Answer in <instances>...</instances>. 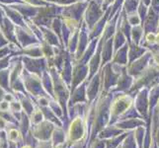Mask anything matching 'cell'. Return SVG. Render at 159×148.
<instances>
[{
	"mask_svg": "<svg viewBox=\"0 0 159 148\" xmlns=\"http://www.w3.org/2000/svg\"><path fill=\"white\" fill-rule=\"evenodd\" d=\"M110 101L104 99L94 107L91 125L89 129V141L97 137L98 133L107 127L110 122ZM89 143V142H88Z\"/></svg>",
	"mask_w": 159,
	"mask_h": 148,
	"instance_id": "obj_1",
	"label": "cell"
},
{
	"mask_svg": "<svg viewBox=\"0 0 159 148\" xmlns=\"http://www.w3.org/2000/svg\"><path fill=\"white\" fill-rule=\"evenodd\" d=\"M66 135L69 145L82 140L87 136L89 137V129L84 117L78 116L69 120L66 128Z\"/></svg>",
	"mask_w": 159,
	"mask_h": 148,
	"instance_id": "obj_2",
	"label": "cell"
},
{
	"mask_svg": "<svg viewBox=\"0 0 159 148\" xmlns=\"http://www.w3.org/2000/svg\"><path fill=\"white\" fill-rule=\"evenodd\" d=\"M133 99L129 95H122L111 101L110 106V122L109 124L116 123L120 119V117L133 106Z\"/></svg>",
	"mask_w": 159,
	"mask_h": 148,
	"instance_id": "obj_3",
	"label": "cell"
},
{
	"mask_svg": "<svg viewBox=\"0 0 159 148\" xmlns=\"http://www.w3.org/2000/svg\"><path fill=\"white\" fill-rule=\"evenodd\" d=\"M56 127H57V125H54L52 123L45 119L41 123L32 127L31 128V132L38 141L51 140L52 131H53V129Z\"/></svg>",
	"mask_w": 159,
	"mask_h": 148,
	"instance_id": "obj_4",
	"label": "cell"
},
{
	"mask_svg": "<svg viewBox=\"0 0 159 148\" xmlns=\"http://www.w3.org/2000/svg\"><path fill=\"white\" fill-rule=\"evenodd\" d=\"M117 127L119 128H120L124 131H133L134 129H135L136 128L139 127H147V123L143 119L141 118H129V119H119L116 123Z\"/></svg>",
	"mask_w": 159,
	"mask_h": 148,
	"instance_id": "obj_5",
	"label": "cell"
},
{
	"mask_svg": "<svg viewBox=\"0 0 159 148\" xmlns=\"http://www.w3.org/2000/svg\"><path fill=\"white\" fill-rule=\"evenodd\" d=\"M124 132H125V131L119 128L116 124H108L107 127L104 128L100 132L98 133L97 137H99L103 140H106L109 138L115 137V136H118Z\"/></svg>",
	"mask_w": 159,
	"mask_h": 148,
	"instance_id": "obj_6",
	"label": "cell"
},
{
	"mask_svg": "<svg viewBox=\"0 0 159 148\" xmlns=\"http://www.w3.org/2000/svg\"><path fill=\"white\" fill-rule=\"evenodd\" d=\"M51 142L52 146H57L59 144H62L67 142V135H66V129L63 127H56L52 131Z\"/></svg>",
	"mask_w": 159,
	"mask_h": 148,
	"instance_id": "obj_7",
	"label": "cell"
},
{
	"mask_svg": "<svg viewBox=\"0 0 159 148\" xmlns=\"http://www.w3.org/2000/svg\"><path fill=\"white\" fill-rule=\"evenodd\" d=\"M7 131V138L11 142L19 144V146L24 144V135L22 134L20 129L16 127H10L6 129Z\"/></svg>",
	"mask_w": 159,
	"mask_h": 148,
	"instance_id": "obj_8",
	"label": "cell"
},
{
	"mask_svg": "<svg viewBox=\"0 0 159 148\" xmlns=\"http://www.w3.org/2000/svg\"><path fill=\"white\" fill-rule=\"evenodd\" d=\"M129 131H125V132L120 134L118 136H115V137H112V138H109V139H106L105 140V148H117L118 146H120L122 144L123 140L125 139V137L127 136Z\"/></svg>",
	"mask_w": 159,
	"mask_h": 148,
	"instance_id": "obj_9",
	"label": "cell"
},
{
	"mask_svg": "<svg viewBox=\"0 0 159 148\" xmlns=\"http://www.w3.org/2000/svg\"><path fill=\"white\" fill-rule=\"evenodd\" d=\"M146 130H147V127H139V128H136L135 129L133 130V133L134 136V139L136 141V144H138L139 148H142V144H143V139H144V136L146 133Z\"/></svg>",
	"mask_w": 159,
	"mask_h": 148,
	"instance_id": "obj_10",
	"label": "cell"
},
{
	"mask_svg": "<svg viewBox=\"0 0 159 148\" xmlns=\"http://www.w3.org/2000/svg\"><path fill=\"white\" fill-rule=\"evenodd\" d=\"M29 118H30V122H31L32 127L39 124L45 120V117H43V113L42 110H34L33 113L30 114Z\"/></svg>",
	"mask_w": 159,
	"mask_h": 148,
	"instance_id": "obj_11",
	"label": "cell"
},
{
	"mask_svg": "<svg viewBox=\"0 0 159 148\" xmlns=\"http://www.w3.org/2000/svg\"><path fill=\"white\" fill-rule=\"evenodd\" d=\"M120 147L122 148H139L138 144H136V141L134 139L133 131H129L127 136H125V139L123 140L122 144H120Z\"/></svg>",
	"mask_w": 159,
	"mask_h": 148,
	"instance_id": "obj_12",
	"label": "cell"
},
{
	"mask_svg": "<svg viewBox=\"0 0 159 148\" xmlns=\"http://www.w3.org/2000/svg\"><path fill=\"white\" fill-rule=\"evenodd\" d=\"M105 140H103L99 137H96L93 140L89 141L87 148H105Z\"/></svg>",
	"mask_w": 159,
	"mask_h": 148,
	"instance_id": "obj_13",
	"label": "cell"
},
{
	"mask_svg": "<svg viewBox=\"0 0 159 148\" xmlns=\"http://www.w3.org/2000/svg\"><path fill=\"white\" fill-rule=\"evenodd\" d=\"M88 142H89V137L87 136V137L83 138L78 142H75V143H73V144H70L68 146V148H87Z\"/></svg>",
	"mask_w": 159,
	"mask_h": 148,
	"instance_id": "obj_14",
	"label": "cell"
},
{
	"mask_svg": "<svg viewBox=\"0 0 159 148\" xmlns=\"http://www.w3.org/2000/svg\"><path fill=\"white\" fill-rule=\"evenodd\" d=\"M52 147L53 146L51 140H47V141H39L35 148H52Z\"/></svg>",
	"mask_w": 159,
	"mask_h": 148,
	"instance_id": "obj_15",
	"label": "cell"
},
{
	"mask_svg": "<svg viewBox=\"0 0 159 148\" xmlns=\"http://www.w3.org/2000/svg\"><path fill=\"white\" fill-rule=\"evenodd\" d=\"M10 110V105L7 101H1L0 102V112L3 113V112H9Z\"/></svg>",
	"mask_w": 159,
	"mask_h": 148,
	"instance_id": "obj_16",
	"label": "cell"
},
{
	"mask_svg": "<svg viewBox=\"0 0 159 148\" xmlns=\"http://www.w3.org/2000/svg\"><path fill=\"white\" fill-rule=\"evenodd\" d=\"M8 122L6 119H5L3 117L0 116V129L1 130H6L7 129V127H8Z\"/></svg>",
	"mask_w": 159,
	"mask_h": 148,
	"instance_id": "obj_17",
	"label": "cell"
},
{
	"mask_svg": "<svg viewBox=\"0 0 159 148\" xmlns=\"http://www.w3.org/2000/svg\"><path fill=\"white\" fill-rule=\"evenodd\" d=\"M69 144L67 142H65V143H62V144H59V145H57V146H53L52 148H68Z\"/></svg>",
	"mask_w": 159,
	"mask_h": 148,
	"instance_id": "obj_18",
	"label": "cell"
},
{
	"mask_svg": "<svg viewBox=\"0 0 159 148\" xmlns=\"http://www.w3.org/2000/svg\"><path fill=\"white\" fill-rule=\"evenodd\" d=\"M20 148H35L34 146H32V145H30V144H26V143H24L23 145H21L20 146Z\"/></svg>",
	"mask_w": 159,
	"mask_h": 148,
	"instance_id": "obj_19",
	"label": "cell"
},
{
	"mask_svg": "<svg viewBox=\"0 0 159 148\" xmlns=\"http://www.w3.org/2000/svg\"><path fill=\"white\" fill-rule=\"evenodd\" d=\"M117 148H122V147H120V146H118Z\"/></svg>",
	"mask_w": 159,
	"mask_h": 148,
	"instance_id": "obj_20",
	"label": "cell"
},
{
	"mask_svg": "<svg viewBox=\"0 0 159 148\" xmlns=\"http://www.w3.org/2000/svg\"><path fill=\"white\" fill-rule=\"evenodd\" d=\"M0 131H1V129H0Z\"/></svg>",
	"mask_w": 159,
	"mask_h": 148,
	"instance_id": "obj_21",
	"label": "cell"
}]
</instances>
